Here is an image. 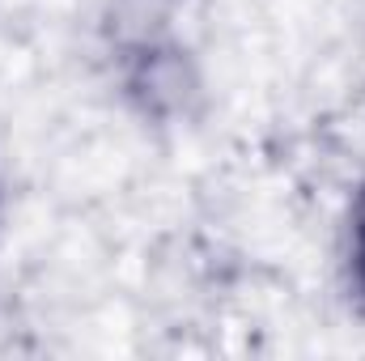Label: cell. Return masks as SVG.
<instances>
[{"label":"cell","mask_w":365,"mask_h":361,"mask_svg":"<svg viewBox=\"0 0 365 361\" xmlns=\"http://www.w3.org/2000/svg\"><path fill=\"white\" fill-rule=\"evenodd\" d=\"M353 272H357V285L365 289V191L353 208Z\"/></svg>","instance_id":"1"}]
</instances>
